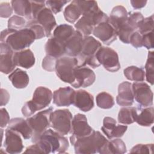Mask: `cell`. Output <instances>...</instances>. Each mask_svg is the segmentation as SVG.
<instances>
[{"instance_id":"1","label":"cell","mask_w":154,"mask_h":154,"mask_svg":"<svg viewBox=\"0 0 154 154\" xmlns=\"http://www.w3.org/2000/svg\"><path fill=\"white\" fill-rule=\"evenodd\" d=\"M108 140L99 131H93L88 136L76 138L72 141L75 152L78 154L102 153Z\"/></svg>"},{"instance_id":"2","label":"cell","mask_w":154,"mask_h":154,"mask_svg":"<svg viewBox=\"0 0 154 154\" xmlns=\"http://www.w3.org/2000/svg\"><path fill=\"white\" fill-rule=\"evenodd\" d=\"M45 152L48 153H64L69 148L67 139L55 131L51 129L46 130L37 141Z\"/></svg>"},{"instance_id":"3","label":"cell","mask_w":154,"mask_h":154,"mask_svg":"<svg viewBox=\"0 0 154 154\" xmlns=\"http://www.w3.org/2000/svg\"><path fill=\"white\" fill-rule=\"evenodd\" d=\"M53 98L52 91L45 87L40 86L35 88L32 99L26 102L22 108V113L25 117L31 116L37 111L48 106Z\"/></svg>"},{"instance_id":"4","label":"cell","mask_w":154,"mask_h":154,"mask_svg":"<svg viewBox=\"0 0 154 154\" xmlns=\"http://www.w3.org/2000/svg\"><path fill=\"white\" fill-rule=\"evenodd\" d=\"M102 47V44L91 36H84L82 49L80 54L76 57L78 60V66H85L86 65L95 69L100 64L98 61L96 54Z\"/></svg>"},{"instance_id":"5","label":"cell","mask_w":154,"mask_h":154,"mask_svg":"<svg viewBox=\"0 0 154 154\" xmlns=\"http://www.w3.org/2000/svg\"><path fill=\"white\" fill-rule=\"evenodd\" d=\"M109 17L99 7L83 15L75 24L76 30L85 36L93 32L94 28L99 23L108 21Z\"/></svg>"},{"instance_id":"6","label":"cell","mask_w":154,"mask_h":154,"mask_svg":"<svg viewBox=\"0 0 154 154\" xmlns=\"http://www.w3.org/2000/svg\"><path fill=\"white\" fill-rule=\"evenodd\" d=\"M35 39L34 32L25 27L10 34L4 43L7 44L13 51L17 52L29 47Z\"/></svg>"},{"instance_id":"7","label":"cell","mask_w":154,"mask_h":154,"mask_svg":"<svg viewBox=\"0 0 154 154\" xmlns=\"http://www.w3.org/2000/svg\"><path fill=\"white\" fill-rule=\"evenodd\" d=\"M53 108L39 111L36 114L27 118L26 121L32 130V141L36 143L41 135L50 126V115Z\"/></svg>"},{"instance_id":"8","label":"cell","mask_w":154,"mask_h":154,"mask_svg":"<svg viewBox=\"0 0 154 154\" xmlns=\"http://www.w3.org/2000/svg\"><path fill=\"white\" fill-rule=\"evenodd\" d=\"M72 114L68 109H56L50 115V126L62 135L70 132Z\"/></svg>"},{"instance_id":"9","label":"cell","mask_w":154,"mask_h":154,"mask_svg":"<svg viewBox=\"0 0 154 154\" xmlns=\"http://www.w3.org/2000/svg\"><path fill=\"white\" fill-rule=\"evenodd\" d=\"M78 66L76 58L61 57L57 60L55 70L57 76L62 81L72 84L75 81L74 70Z\"/></svg>"},{"instance_id":"10","label":"cell","mask_w":154,"mask_h":154,"mask_svg":"<svg viewBox=\"0 0 154 154\" xmlns=\"http://www.w3.org/2000/svg\"><path fill=\"white\" fill-rule=\"evenodd\" d=\"M96 57L99 63L109 72H116L120 69L119 55L111 48L102 46L96 52Z\"/></svg>"},{"instance_id":"11","label":"cell","mask_w":154,"mask_h":154,"mask_svg":"<svg viewBox=\"0 0 154 154\" xmlns=\"http://www.w3.org/2000/svg\"><path fill=\"white\" fill-rule=\"evenodd\" d=\"M93 129L88 125L87 119L84 114L78 113L74 116L72 121L70 141L89 135Z\"/></svg>"},{"instance_id":"12","label":"cell","mask_w":154,"mask_h":154,"mask_svg":"<svg viewBox=\"0 0 154 154\" xmlns=\"http://www.w3.org/2000/svg\"><path fill=\"white\" fill-rule=\"evenodd\" d=\"M135 100L141 106L147 107L153 104V92L149 85L144 82H135L132 84Z\"/></svg>"},{"instance_id":"13","label":"cell","mask_w":154,"mask_h":154,"mask_svg":"<svg viewBox=\"0 0 154 154\" xmlns=\"http://www.w3.org/2000/svg\"><path fill=\"white\" fill-rule=\"evenodd\" d=\"M75 81L71 85L75 88L87 87L95 81L96 75L94 72L85 66H78L74 70Z\"/></svg>"},{"instance_id":"14","label":"cell","mask_w":154,"mask_h":154,"mask_svg":"<svg viewBox=\"0 0 154 154\" xmlns=\"http://www.w3.org/2000/svg\"><path fill=\"white\" fill-rule=\"evenodd\" d=\"M20 135L19 133L7 128L4 142V146L7 153L17 154L22 152L23 146Z\"/></svg>"},{"instance_id":"15","label":"cell","mask_w":154,"mask_h":154,"mask_svg":"<svg viewBox=\"0 0 154 154\" xmlns=\"http://www.w3.org/2000/svg\"><path fill=\"white\" fill-rule=\"evenodd\" d=\"M93 34L106 45L111 44L117 37L115 29L108 21L102 22L96 26L93 31Z\"/></svg>"},{"instance_id":"16","label":"cell","mask_w":154,"mask_h":154,"mask_svg":"<svg viewBox=\"0 0 154 154\" xmlns=\"http://www.w3.org/2000/svg\"><path fill=\"white\" fill-rule=\"evenodd\" d=\"M14 51L6 43L0 44V69L4 74H8L14 71L16 65L13 61Z\"/></svg>"},{"instance_id":"17","label":"cell","mask_w":154,"mask_h":154,"mask_svg":"<svg viewBox=\"0 0 154 154\" xmlns=\"http://www.w3.org/2000/svg\"><path fill=\"white\" fill-rule=\"evenodd\" d=\"M40 25H41L45 32L46 37H48L51 35L52 31L57 25V22L53 13L51 10L45 7L36 16L35 19Z\"/></svg>"},{"instance_id":"18","label":"cell","mask_w":154,"mask_h":154,"mask_svg":"<svg viewBox=\"0 0 154 154\" xmlns=\"http://www.w3.org/2000/svg\"><path fill=\"white\" fill-rule=\"evenodd\" d=\"M72 104L84 112L89 111L94 107L93 96L84 90L75 91Z\"/></svg>"},{"instance_id":"19","label":"cell","mask_w":154,"mask_h":154,"mask_svg":"<svg viewBox=\"0 0 154 154\" xmlns=\"http://www.w3.org/2000/svg\"><path fill=\"white\" fill-rule=\"evenodd\" d=\"M134 101L132 83L124 81L118 87V95L116 97L117 103L122 106H131Z\"/></svg>"},{"instance_id":"20","label":"cell","mask_w":154,"mask_h":154,"mask_svg":"<svg viewBox=\"0 0 154 154\" xmlns=\"http://www.w3.org/2000/svg\"><path fill=\"white\" fill-rule=\"evenodd\" d=\"M83 40V35L77 30L75 31L73 34L65 42V54L70 57H77L81 51Z\"/></svg>"},{"instance_id":"21","label":"cell","mask_w":154,"mask_h":154,"mask_svg":"<svg viewBox=\"0 0 154 154\" xmlns=\"http://www.w3.org/2000/svg\"><path fill=\"white\" fill-rule=\"evenodd\" d=\"M75 91L70 87H60L53 93V102L58 106H68L73 103Z\"/></svg>"},{"instance_id":"22","label":"cell","mask_w":154,"mask_h":154,"mask_svg":"<svg viewBox=\"0 0 154 154\" xmlns=\"http://www.w3.org/2000/svg\"><path fill=\"white\" fill-rule=\"evenodd\" d=\"M128 17V13L126 8L122 5H117L112 8L108 22L117 32L127 22Z\"/></svg>"},{"instance_id":"23","label":"cell","mask_w":154,"mask_h":154,"mask_svg":"<svg viewBox=\"0 0 154 154\" xmlns=\"http://www.w3.org/2000/svg\"><path fill=\"white\" fill-rule=\"evenodd\" d=\"M7 129L19 133L25 140L29 139L32 136V130L26 120L22 118H13L10 120Z\"/></svg>"},{"instance_id":"24","label":"cell","mask_w":154,"mask_h":154,"mask_svg":"<svg viewBox=\"0 0 154 154\" xmlns=\"http://www.w3.org/2000/svg\"><path fill=\"white\" fill-rule=\"evenodd\" d=\"M13 61L16 66L25 69H29L35 64V57L29 49H26L14 53Z\"/></svg>"},{"instance_id":"25","label":"cell","mask_w":154,"mask_h":154,"mask_svg":"<svg viewBox=\"0 0 154 154\" xmlns=\"http://www.w3.org/2000/svg\"><path fill=\"white\" fill-rule=\"evenodd\" d=\"M64 43L54 37L49 38L45 46L46 55L59 58L65 54Z\"/></svg>"},{"instance_id":"26","label":"cell","mask_w":154,"mask_h":154,"mask_svg":"<svg viewBox=\"0 0 154 154\" xmlns=\"http://www.w3.org/2000/svg\"><path fill=\"white\" fill-rule=\"evenodd\" d=\"M8 79L13 85L19 89L24 88L29 84V78L26 72L20 69H16L8 76Z\"/></svg>"},{"instance_id":"27","label":"cell","mask_w":154,"mask_h":154,"mask_svg":"<svg viewBox=\"0 0 154 154\" xmlns=\"http://www.w3.org/2000/svg\"><path fill=\"white\" fill-rule=\"evenodd\" d=\"M11 5L14 13L18 16H25L27 19L31 20V4L30 1L13 0Z\"/></svg>"},{"instance_id":"28","label":"cell","mask_w":154,"mask_h":154,"mask_svg":"<svg viewBox=\"0 0 154 154\" xmlns=\"http://www.w3.org/2000/svg\"><path fill=\"white\" fill-rule=\"evenodd\" d=\"M138 115L137 108L133 106H124L122 108L118 114V122L124 125H130L135 122Z\"/></svg>"},{"instance_id":"29","label":"cell","mask_w":154,"mask_h":154,"mask_svg":"<svg viewBox=\"0 0 154 154\" xmlns=\"http://www.w3.org/2000/svg\"><path fill=\"white\" fill-rule=\"evenodd\" d=\"M126 152V146L123 140L120 138L108 141L106 144L102 154H123Z\"/></svg>"},{"instance_id":"30","label":"cell","mask_w":154,"mask_h":154,"mask_svg":"<svg viewBox=\"0 0 154 154\" xmlns=\"http://www.w3.org/2000/svg\"><path fill=\"white\" fill-rule=\"evenodd\" d=\"M73 27L67 24H61L58 25L53 32V37L63 42H65L75 32Z\"/></svg>"},{"instance_id":"31","label":"cell","mask_w":154,"mask_h":154,"mask_svg":"<svg viewBox=\"0 0 154 154\" xmlns=\"http://www.w3.org/2000/svg\"><path fill=\"white\" fill-rule=\"evenodd\" d=\"M135 122L140 126L149 127L154 122V109L153 106H149L141 109L137 115Z\"/></svg>"},{"instance_id":"32","label":"cell","mask_w":154,"mask_h":154,"mask_svg":"<svg viewBox=\"0 0 154 154\" xmlns=\"http://www.w3.org/2000/svg\"><path fill=\"white\" fill-rule=\"evenodd\" d=\"M64 17L66 21L73 23L82 15L81 10L76 3V1H73L64 9Z\"/></svg>"},{"instance_id":"33","label":"cell","mask_w":154,"mask_h":154,"mask_svg":"<svg viewBox=\"0 0 154 154\" xmlns=\"http://www.w3.org/2000/svg\"><path fill=\"white\" fill-rule=\"evenodd\" d=\"M123 72L125 77L130 81L143 82L145 78V72L144 69L137 66H129L124 69Z\"/></svg>"},{"instance_id":"34","label":"cell","mask_w":154,"mask_h":154,"mask_svg":"<svg viewBox=\"0 0 154 154\" xmlns=\"http://www.w3.org/2000/svg\"><path fill=\"white\" fill-rule=\"evenodd\" d=\"M96 100L97 106L102 109L111 108L114 105L112 96L105 91L99 93L97 95Z\"/></svg>"},{"instance_id":"35","label":"cell","mask_w":154,"mask_h":154,"mask_svg":"<svg viewBox=\"0 0 154 154\" xmlns=\"http://www.w3.org/2000/svg\"><path fill=\"white\" fill-rule=\"evenodd\" d=\"M116 126V121L114 119L110 117H105L103 119V126L101 129L108 139L112 140Z\"/></svg>"},{"instance_id":"36","label":"cell","mask_w":154,"mask_h":154,"mask_svg":"<svg viewBox=\"0 0 154 154\" xmlns=\"http://www.w3.org/2000/svg\"><path fill=\"white\" fill-rule=\"evenodd\" d=\"M145 77L146 80L151 85L153 84V73H154V54L153 51L148 52L147 59L145 64Z\"/></svg>"},{"instance_id":"37","label":"cell","mask_w":154,"mask_h":154,"mask_svg":"<svg viewBox=\"0 0 154 154\" xmlns=\"http://www.w3.org/2000/svg\"><path fill=\"white\" fill-rule=\"evenodd\" d=\"M134 31H135L126 22L123 26L119 28L116 32L117 35L123 43L129 44L131 36Z\"/></svg>"},{"instance_id":"38","label":"cell","mask_w":154,"mask_h":154,"mask_svg":"<svg viewBox=\"0 0 154 154\" xmlns=\"http://www.w3.org/2000/svg\"><path fill=\"white\" fill-rule=\"evenodd\" d=\"M26 20L21 16L14 15L8 20V28L18 31L26 26Z\"/></svg>"},{"instance_id":"39","label":"cell","mask_w":154,"mask_h":154,"mask_svg":"<svg viewBox=\"0 0 154 154\" xmlns=\"http://www.w3.org/2000/svg\"><path fill=\"white\" fill-rule=\"evenodd\" d=\"M26 28L31 29L35 35L36 39H40L46 37L43 26L38 23L36 20H29L26 25Z\"/></svg>"},{"instance_id":"40","label":"cell","mask_w":154,"mask_h":154,"mask_svg":"<svg viewBox=\"0 0 154 154\" xmlns=\"http://www.w3.org/2000/svg\"><path fill=\"white\" fill-rule=\"evenodd\" d=\"M144 18L143 14L140 12H130L128 13L127 23L135 31H137Z\"/></svg>"},{"instance_id":"41","label":"cell","mask_w":154,"mask_h":154,"mask_svg":"<svg viewBox=\"0 0 154 154\" xmlns=\"http://www.w3.org/2000/svg\"><path fill=\"white\" fill-rule=\"evenodd\" d=\"M153 15L144 18L143 20L140 24L137 31L141 34L144 35L153 31Z\"/></svg>"},{"instance_id":"42","label":"cell","mask_w":154,"mask_h":154,"mask_svg":"<svg viewBox=\"0 0 154 154\" xmlns=\"http://www.w3.org/2000/svg\"><path fill=\"white\" fill-rule=\"evenodd\" d=\"M69 1H65V0H61V1H52V0H49L45 1V4L49 8L51 11L54 13L57 14L58 13H60L63 7L65 4H66L67 2H69Z\"/></svg>"},{"instance_id":"43","label":"cell","mask_w":154,"mask_h":154,"mask_svg":"<svg viewBox=\"0 0 154 154\" xmlns=\"http://www.w3.org/2000/svg\"><path fill=\"white\" fill-rule=\"evenodd\" d=\"M153 144H138L130 150L131 153H152Z\"/></svg>"},{"instance_id":"44","label":"cell","mask_w":154,"mask_h":154,"mask_svg":"<svg viewBox=\"0 0 154 154\" xmlns=\"http://www.w3.org/2000/svg\"><path fill=\"white\" fill-rule=\"evenodd\" d=\"M57 58L46 55L42 61V67L48 72H53L55 70V66Z\"/></svg>"},{"instance_id":"45","label":"cell","mask_w":154,"mask_h":154,"mask_svg":"<svg viewBox=\"0 0 154 154\" xmlns=\"http://www.w3.org/2000/svg\"><path fill=\"white\" fill-rule=\"evenodd\" d=\"M31 4V20H35L36 16L43 8L46 7L44 1H30Z\"/></svg>"},{"instance_id":"46","label":"cell","mask_w":154,"mask_h":154,"mask_svg":"<svg viewBox=\"0 0 154 154\" xmlns=\"http://www.w3.org/2000/svg\"><path fill=\"white\" fill-rule=\"evenodd\" d=\"M143 35L138 31H134L131 36L129 43H131L134 47L136 48H139L143 46L142 44Z\"/></svg>"},{"instance_id":"47","label":"cell","mask_w":154,"mask_h":154,"mask_svg":"<svg viewBox=\"0 0 154 154\" xmlns=\"http://www.w3.org/2000/svg\"><path fill=\"white\" fill-rule=\"evenodd\" d=\"M11 5L8 2H2L0 5V16L1 17H8L13 13Z\"/></svg>"},{"instance_id":"48","label":"cell","mask_w":154,"mask_h":154,"mask_svg":"<svg viewBox=\"0 0 154 154\" xmlns=\"http://www.w3.org/2000/svg\"><path fill=\"white\" fill-rule=\"evenodd\" d=\"M153 32H150L149 33L142 35V44L143 46H144L147 49H150L153 48Z\"/></svg>"},{"instance_id":"49","label":"cell","mask_w":154,"mask_h":154,"mask_svg":"<svg viewBox=\"0 0 154 154\" xmlns=\"http://www.w3.org/2000/svg\"><path fill=\"white\" fill-rule=\"evenodd\" d=\"M0 119H1V128L5 127L10 122V116L5 108H1L0 109Z\"/></svg>"},{"instance_id":"50","label":"cell","mask_w":154,"mask_h":154,"mask_svg":"<svg viewBox=\"0 0 154 154\" xmlns=\"http://www.w3.org/2000/svg\"><path fill=\"white\" fill-rule=\"evenodd\" d=\"M24 153H43L45 154V152L43 149H42V146L38 142H36L35 144L26 147Z\"/></svg>"},{"instance_id":"51","label":"cell","mask_w":154,"mask_h":154,"mask_svg":"<svg viewBox=\"0 0 154 154\" xmlns=\"http://www.w3.org/2000/svg\"><path fill=\"white\" fill-rule=\"evenodd\" d=\"M10 99V94L8 92L4 89H1V106L5 105L9 100Z\"/></svg>"},{"instance_id":"52","label":"cell","mask_w":154,"mask_h":154,"mask_svg":"<svg viewBox=\"0 0 154 154\" xmlns=\"http://www.w3.org/2000/svg\"><path fill=\"white\" fill-rule=\"evenodd\" d=\"M147 2V1L143 0H131V4L133 8L135 9H139L144 7L146 5Z\"/></svg>"},{"instance_id":"53","label":"cell","mask_w":154,"mask_h":154,"mask_svg":"<svg viewBox=\"0 0 154 154\" xmlns=\"http://www.w3.org/2000/svg\"><path fill=\"white\" fill-rule=\"evenodd\" d=\"M16 30L9 29V28H7V29H5L2 31L1 33V38H0L1 43H4L5 40H6V38H7V37L10 34H11V33L14 32Z\"/></svg>"}]
</instances>
